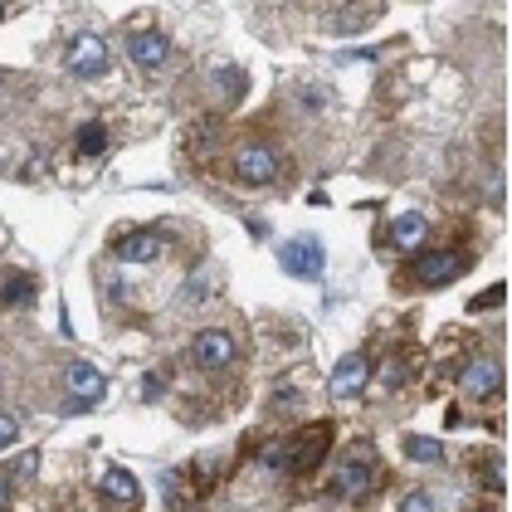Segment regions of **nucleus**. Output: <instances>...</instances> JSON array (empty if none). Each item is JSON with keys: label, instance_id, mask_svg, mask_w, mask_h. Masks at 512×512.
Segmentation results:
<instances>
[{"label": "nucleus", "instance_id": "obj_1", "mask_svg": "<svg viewBox=\"0 0 512 512\" xmlns=\"http://www.w3.org/2000/svg\"><path fill=\"white\" fill-rule=\"evenodd\" d=\"M332 449V425H308L283 444V469L288 473H313Z\"/></svg>", "mask_w": 512, "mask_h": 512}, {"label": "nucleus", "instance_id": "obj_2", "mask_svg": "<svg viewBox=\"0 0 512 512\" xmlns=\"http://www.w3.org/2000/svg\"><path fill=\"white\" fill-rule=\"evenodd\" d=\"M278 171H283V161L269 142H244L235 152V176L244 186H274Z\"/></svg>", "mask_w": 512, "mask_h": 512}, {"label": "nucleus", "instance_id": "obj_3", "mask_svg": "<svg viewBox=\"0 0 512 512\" xmlns=\"http://www.w3.org/2000/svg\"><path fill=\"white\" fill-rule=\"evenodd\" d=\"M469 269V259L464 254H454V249H425V254H415L410 259V274L420 288H439V283H449V278H459Z\"/></svg>", "mask_w": 512, "mask_h": 512}, {"label": "nucleus", "instance_id": "obj_4", "mask_svg": "<svg viewBox=\"0 0 512 512\" xmlns=\"http://www.w3.org/2000/svg\"><path fill=\"white\" fill-rule=\"evenodd\" d=\"M371 473H376V454H371V449H352V454L332 469V483H337V493H347V498H366V493H371Z\"/></svg>", "mask_w": 512, "mask_h": 512}, {"label": "nucleus", "instance_id": "obj_5", "mask_svg": "<svg viewBox=\"0 0 512 512\" xmlns=\"http://www.w3.org/2000/svg\"><path fill=\"white\" fill-rule=\"evenodd\" d=\"M191 361H196L200 371H225L235 361V337L225 327H205V332H196V342H191Z\"/></svg>", "mask_w": 512, "mask_h": 512}, {"label": "nucleus", "instance_id": "obj_6", "mask_svg": "<svg viewBox=\"0 0 512 512\" xmlns=\"http://www.w3.org/2000/svg\"><path fill=\"white\" fill-rule=\"evenodd\" d=\"M171 54H176V44L161 30H132V40H127V59L137 69H161V64H171Z\"/></svg>", "mask_w": 512, "mask_h": 512}, {"label": "nucleus", "instance_id": "obj_7", "mask_svg": "<svg viewBox=\"0 0 512 512\" xmlns=\"http://www.w3.org/2000/svg\"><path fill=\"white\" fill-rule=\"evenodd\" d=\"M103 69H108V44L98 35H79L69 44V74L74 79H98Z\"/></svg>", "mask_w": 512, "mask_h": 512}, {"label": "nucleus", "instance_id": "obj_8", "mask_svg": "<svg viewBox=\"0 0 512 512\" xmlns=\"http://www.w3.org/2000/svg\"><path fill=\"white\" fill-rule=\"evenodd\" d=\"M283 269L293 278H322V244H317L313 235L288 239V244H283Z\"/></svg>", "mask_w": 512, "mask_h": 512}, {"label": "nucleus", "instance_id": "obj_9", "mask_svg": "<svg viewBox=\"0 0 512 512\" xmlns=\"http://www.w3.org/2000/svg\"><path fill=\"white\" fill-rule=\"evenodd\" d=\"M366 356L352 352V356H342L337 366H332V400H352V395L366 391Z\"/></svg>", "mask_w": 512, "mask_h": 512}, {"label": "nucleus", "instance_id": "obj_10", "mask_svg": "<svg viewBox=\"0 0 512 512\" xmlns=\"http://www.w3.org/2000/svg\"><path fill=\"white\" fill-rule=\"evenodd\" d=\"M113 254H118L122 264H157L161 254H166V239L157 230H137V235H122Z\"/></svg>", "mask_w": 512, "mask_h": 512}, {"label": "nucleus", "instance_id": "obj_11", "mask_svg": "<svg viewBox=\"0 0 512 512\" xmlns=\"http://www.w3.org/2000/svg\"><path fill=\"white\" fill-rule=\"evenodd\" d=\"M64 386H69V395H74V405H93L98 395L108 391L103 371H98V366H88V361H74V366L64 371Z\"/></svg>", "mask_w": 512, "mask_h": 512}, {"label": "nucleus", "instance_id": "obj_12", "mask_svg": "<svg viewBox=\"0 0 512 512\" xmlns=\"http://www.w3.org/2000/svg\"><path fill=\"white\" fill-rule=\"evenodd\" d=\"M503 386V366L498 361H488V356H473L469 366H464V391L473 400H488V395H498Z\"/></svg>", "mask_w": 512, "mask_h": 512}, {"label": "nucleus", "instance_id": "obj_13", "mask_svg": "<svg viewBox=\"0 0 512 512\" xmlns=\"http://www.w3.org/2000/svg\"><path fill=\"white\" fill-rule=\"evenodd\" d=\"M371 20H376V5H332V10H327V25H332V30H342V35L366 30Z\"/></svg>", "mask_w": 512, "mask_h": 512}, {"label": "nucleus", "instance_id": "obj_14", "mask_svg": "<svg viewBox=\"0 0 512 512\" xmlns=\"http://www.w3.org/2000/svg\"><path fill=\"white\" fill-rule=\"evenodd\" d=\"M425 235H430V220H425V215H400V220H391V244L395 249H420Z\"/></svg>", "mask_w": 512, "mask_h": 512}, {"label": "nucleus", "instance_id": "obj_15", "mask_svg": "<svg viewBox=\"0 0 512 512\" xmlns=\"http://www.w3.org/2000/svg\"><path fill=\"white\" fill-rule=\"evenodd\" d=\"M103 493H108L113 503H137V493H142V488H137V478H132L127 469H108V478H103Z\"/></svg>", "mask_w": 512, "mask_h": 512}, {"label": "nucleus", "instance_id": "obj_16", "mask_svg": "<svg viewBox=\"0 0 512 512\" xmlns=\"http://www.w3.org/2000/svg\"><path fill=\"white\" fill-rule=\"evenodd\" d=\"M74 147H79V157H103V147H108V127H103V122H83L79 137H74Z\"/></svg>", "mask_w": 512, "mask_h": 512}, {"label": "nucleus", "instance_id": "obj_17", "mask_svg": "<svg viewBox=\"0 0 512 512\" xmlns=\"http://www.w3.org/2000/svg\"><path fill=\"white\" fill-rule=\"evenodd\" d=\"M405 454L415 464H439L444 459V444L439 439H425V434H405Z\"/></svg>", "mask_w": 512, "mask_h": 512}, {"label": "nucleus", "instance_id": "obj_18", "mask_svg": "<svg viewBox=\"0 0 512 512\" xmlns=\"http://www.w3.org/2000/svg\"><path fill=\"white\" fill-rule=\"evenodd\" d=\"M0 303H30V278H10L5 293H0Z\"/></svg>", "mask_w": 512, "mask_h": 512}, {"label": "nucleus", "instance_id": "obj_19", "mask_svg": "<svg viewBox=\"0 0 512 512\" xmlns=\"http://www.w3.org/2000/svg\"><path fill=\"white\" fill-rule=\"evenodd\" d=\"M15 439H20V420L0 410V449H5V444H15Z\"/></svg>", "mask_w": 512, "mask_h": 512}, {"label": "nucleus", "instance_id": "obj_20", "mask_svg": "<svg viewBox=\"0 0 512 512\" xmlns=\"http://www.w3.org/2000/svg\"><path fill=\"white\" fill-rule=\"evenodd\" d=\"M503 293H508V288H503V283H493V293H478V298H473V308H498V303H503Z\"/></svg>", "mask_w": 512, "mask_h": 512}, {"label": "nucleus", "instance_id": "obj_21", "mask_svg": "<svg viewBox=\"0 0 512 512\" xmlns=\"http://www.w3.org/2000/svg\"><path fill=\"white\" fill-rule=\"evenodd\" d=\"M400 512H434V503L425 498V493H410V498L400 503Z\"/></svg>", "mask_w": 512, "mask_h": 512}, {"label": "nucleus", "instance_id": "obj_22", "mask_svg": "<svg viewBox=\"0 0 512 512\" xmlns=\"http://www.w3.org/2000/svg\"><path fill=\"white\" fill-rule=\"evenodd\" d=\"M264 469H283V444H269V454H264Z\"/></svg>", "mask_w": 512, "mask_h": 512}, {"label": "nucleus", "instance_id": "obj_23", "mask_svg": "<svg viewBox=\"0 0 512 512\" xmlns=\"http://www.w3.org/2000/svg\"><path fill=\"white\" fill-rule=\"evenodd\" d=\"M10 503V483H5V473H0V508Z\"/></svg>", "mask_w": 512, "mask_h": 512}, {"label": "nucleus", "instance_id": "obj_24", "mask_svg": "<svg viewBox=\"0 0 512 512\" xmlns=\"http://www.w3.org/2000/svg\"><path fill=\"white\" fill-rule=\"evenodd\" d=\"M0 166H5V152H0Z\"/></svg>", "mask_w": 512, "mask_h": 512}, {"label": "nucleus", "instance_id": "obj_25", "mask_svg": "<svg viewBox=\"0 0 512 512\" xmlns=\"http://www.w3.org/2000/svg\"><path fill=\"white\" fill-rule=\"evenodd\" d=\"M473 512H488V508H473Z\"/></svg>", "mask_w": 512, "mask_h": 512}, {"label": "nucleus", "instance_id": "obj_26", "mask_svg": "<svg viewBox=\"0 0 512 512\" xmlns=\"http://www.w3.org/2000/svg\"><path fill=\"white\" fill-rule=\"evenodd\" d=\"M0 15H5V5H0Z\"/></svg>", "mask_w": 512, "mask_h": 512}]
</instances>
